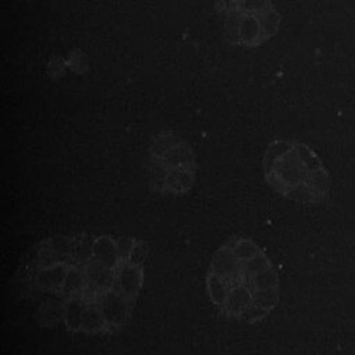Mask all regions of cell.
Here are the masks:
<instances>
[{
    "label": "cell",
    "instance_id": "1",
    "mask_svg": "<svg viewBox=\"0 0 355 355\" xmlns=\"http://www.w3.org/2000/svg\"><path fill=\"white\" fill-rule=\"evenodd\" d=\"M148 255V243L135 236L57 233L25 251L12 283L40 326L112 336L133 318Z\"/></svg>",
    "mask_w": 355,
    "mask_h": 355
},
{
    "label": "cell",
    "instance_id": "2",
    "mask_svg": "<svg viewBox=\"0 0 355 355\" xmlns=\"http://www.w3.org/2000/svg\"><path fill=\"white\" fill-rule=\"evenodd\" d=\"M205 291L223 318L255 324L277 306L280 279L258 243L234 234L214 252L205 276Z\"/></svg>",
    "mask_w": 355,
    "mask_h": 355
},
{
    "label": "cell",
    "instance_id": "3",
    "mask_svg": "<svg viewBox=\"0 0 355 355\" xmlns=\"http://www.w3.org/2000/svg\"><path fill=\"white\" fill-rule=\"evenodd\" d=\"M266 183L280 196L300 204H324L330 176L306 144L277 139L268 144L263 161Z\"/></svg>",
    "mask_w": 355,
    "mask_h": 355
},
{
    "label": "cell",
    "instance_id": "4",
    "mask_svg": "<svg viewBox=\"0 0 355 355\" xmlns=\"http://www.w3.org/2000/svg\"><path fill=\"white\" fill-rule=\"evenodd\" d=\"M197 161L190 144L176 132H161L150 143L146 159V179L151 191L186 196L197 179Z\"/></svg>",
    "mask_w": 355,
    "mask_h": 355
},
{
    "label": "cell",
    "instance_id": "5",
    "mask_svg": "<svg viewBox=\"0 0 355 355\" xmlns=\"http://www.w3.org/2000/svg\"><path fill=\"white\" fill-rule=\"evenodd\" d=\"M279 22L270 0H229L226 35L232 43L259 46L276 35Z\"/></svg>",
    "mask_w": 355,
    "mask_h": 355
}]
</instances>
